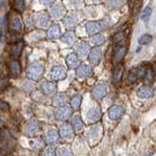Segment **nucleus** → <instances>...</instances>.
<instances>
[{
  "label": "nucleus",
  "instance_id": "nucleus-1",
  "mask_svg": "<svg viewBox=\"0 0 156 156\" xmlns=\"http://www.w3.org/2000/svg\"><path fill=\"white\" fill-rule=\"evenodd\" d=\"M150 71H151L150 66L146 64L133 67V68L130 69V71H129V73H128V77H127L128 83H135L136 80L148 77Z\"/></svg>",
  "mask_w": 156,
  "mask_h": 156
},
{
  "label": "nucleus",
  "instance_id": "nucleus-2",
  "mask_svg": "<svg viewBox=\"0 0 156 156\" xmlns=\"http://www.w3.org/2000/svg\"><path fill=\"white\" fill-rule=\"evenodd\" d=\"M44 73V65L41 62H34L27 70V77L34 81H38Z\"/></svg>",
  "mask_w": 156,
  "mask_h": 156
},
{
  "label": "nucleus",
  "instance_id": "nucleus-3",
  "mask_svg": "<svg viewBox=\"0 0 156 156\" xmlns=\"http://www.w3.org/2000/svg\"><path fill=\"white\" fill-rule=\"evenodd\" d=\"M67 76V70L63 66H54L51 69L48 77L53 81H61L64 80Z\"/></svg>",
  "mask_w": 156,
  "mask_h": 156
},
{
  "label": "nucleus",
  "instance_id": "nucleus-4",
  "mask_svg": "<svg viewBox=\"0 0 156 156\" xmlns=\"http://www.w3.org/2000/svg\"><path fill=\"white\" fill-rule=\"evenodd\" d=\"M41 127L35 120H32L30 121L25 128V133L29 136H37L41 133Z\"/></svg>",
  "mask_w": 156,
  "mask_h": 156
},
{
  "label": "nucleus",
  "instance_id": "nucleus-5",
  "mask_svg": "<svg viewBox=\"0 0 156 156\" xmlns=\"http://www.w3.org/2000/svg\"><path fill=\"white\" fill-rule=\"evenodd\" d=\"M107 92H108V88H107L106 84L104 83H99L92 88L91 95L94 99L100 100L107 94Z\"/></svg>",
  "mask_w": 156,
  "mask_h": 156
},
{
  "label": "nucleus",
  "instance_id": "nucleus-6",
  "mask_svg": "<svg viewBox=\"0 0 156 156\" xmlns=\"http://www.w3.org/2000/svg\"><path fill=\"white\" fill-rule=\"evenodd\" d=\"M59 136L66 140H71L74 136V129L69 124H63L59 128Z\"/></svg>",
  "mask_w": 156,
  "mask_h": 156
},
{
  "label": "nucleus",
  "instance_id": "nucleus-7",
  "mask_svg": "<svg viewBox=\"0 0 156 156\" xmlns=\"http://www.w3.org/2000/svg\"><path fill=\"white\" fill-rule=\"evenodd\" d=\"M49 22V15L46 12H38L35 16V23L39 28H46Z\"/></svg>",
  "mask_w": 156,
  "mask_h": 156
},
{
  "label": "nucleus",
  "instance_id": "nucleus-8",
  "mask_svg": "<svg viewBox=\"0 0 156 156\" xmlns=\"http://www.w3.org/2000/svg\"><path fill=\"white\" fill-rule=\"evenodd\" d=\"M72 116V109L68 106H64L59 108L55 113V117L57 120L60 121H66L67 119H69Z\"/></svg>",
  "mask_w": 156,
  "mask_h": 156
},
{
  "label": "nucleus",
  "instance_id": "nucleus-9",
  "mask_svg": "<svg viewBox=\"0 0 156 156\" xmlns=\"http://www.w3.org/2000/svg\"><path fill=\"white\" fill-rule=\"evenodd\" d=\"M65 13H66L65 7L61 2H56L51 8V16L54 19H60V18L64 17Z\"/></svg>",
  "mask_w": 156,
  "mask_h": 156
},
{
  "label": "nucleus",
  "instance_id": "nucleus-10",
  "mask_svg": "<svg viewBox=\"0 0 156 156\" xmlns=\"http://www.w3.org/2000/svg\"><path fill=\"white\" fill-rule=\"evenodd\" d=\"M124 108L120 105H113L112 107H110L108 111V116L111 120H118L123 116L124 114Z\"/></svg>",
  "mask_w": 156,
  "mask_h": 156
},
{
  "label": "nucleus",
  "instance_id": "nucleus-11",
  "mask_svg": "<svg viewBox=\"0 0 156 156\" xmlns=\"http://www.w3.org/2000/svg\"><path fill=\"white\" fill-rule=\"evenodd\" d=\"M41 90L44 95H50L56 90V83L51 81H45L41 84Z\"/></svg>",
  "mask_w": 156,
  "mask_h": 156
},
{
  "label": "nucleus",
  "instance_id": "nucleus-12",
  "mask_svg": "<svg viewBox=\"0 0 156 156\" xmlns=\"http://www.w3.org/2000/svg\"><path fill=\"white\" fill-rule=\"evenodd\" d=\"M23 49H24V42L20 41L11 44L10 48H9V53H10V55L13 58H18L21 55Z\"/></svg>",
  "mask_w": 156,
  "mask_h": 156
},
{
  "label": "nucleus",
  "instance_id": "nucleus-13",
  "mask_svg": "<svg viewBox=\"0 0 156 156\" xmlns=\"http://www.w3.org/2000/svg\"><path fill=\"white\" fill-rule=\"evenodd\" d=\"M101 54H102V52L99 47H93L90 51V54H88V60H90V64L91 65L98 64L101 59Z\"/></svg>",
  "mask_w": 156,
  "mask_h": 156
},
{
  "label": "nucleus",
  "instance_id": "nucleus-14",
  "mask_svg": "<svg viewBox=\"0 0 156 156\" xmlns=\"http://www.w3.org/2000/svg\"><path fill=\"white\" fill-rule=\"evenodd\" d=\"M90 74H91L90 67L88 65H86V64L80 65L77 68V71H76V75H77V77L81 80L88 78L90 76Z\"/></svg>",
  "mask_w": 156,
  "mask_h": 156
},
{
  "label": "nucleus",
  "instance_id": "nucleus-15",
  "mask_svg": "<svg viewBox=\"0 0 156 156\" xmlns=\"http://www.w3.org/2000/svg\"><path fill=\"white\" fill-rule=\"evenodd\" d=\"M59 133L55 130H49L44 133V140L48 144H56L59 140Z\"/></svg>",
  "mask_w": 156,
  "mask_h": 156
},
{
  "label": "nucleus",
  "instance_id": "nucleus-16",
  "mask_svg": "<svg viewBox=\"0 0 156 156\" xmlns=\"http://www.w3.org/2000/svg\"><path fill=\"white\" fill-rule=\"evenodd\" d=\"M63 23H64V26L66 27V29L69 30V32H72L78 25V19L75 16L68 15V16H65V18L63 19Z\"/></svg>",
  "mask_w": 156,
  "mask_h": 156
},
{
  "label": "nucleus",
  "instance_id": "nucleus-17",
  "mask_svg": "<svg viewBox=\"0 0 156 156\" xmlns=\"http://www.w3.org/2000/svg\"><path fill=\"white\" fill-rule=\"evenodd\" d=\"M101 117V110L99 107L93 106L87 111V119L91 122H96L98 121Z\"/></svg>",
  "mask_w": 156,
  "mask_h": 156
},
{
  "label": "nucleus",
  "instance_id": "nucleus-18",
  "mask_svg": "<svg viewBox=\"0 0 156 156\" xmlns=\"http://www.w3.org/2000/svg\"><path fill=\"white\" fill-rule=\"evenodd\" d=\"M100 29H101V27L98 22H88L86 25V30L87 34L92 35V37L98 34Z\"/></svg>",
  "mask_w": 156,
  "mask_h": 156
},
{
  "label": "nucleus",
  "instance_id": "nucleus-19",
  "mask_svg": "<svg viewBox=\"0 0 156 156\" xmlns=\"http://www.w3.org/2000/svg\"><path fill=\"white\" fill-rule=\"evenodd\" d=\"M8 68H9V71H10V73L13 76H16V77L17 76H20L22 73V66L20 64V62L17 60H12L9 62Z\"/></svg>",
  "mask_w": 156,
  "mask_h": 156
},
{
  "label": "nucleus",
  "instance_id": "nucleus-20",
  "mask_svg": "<svg viewBox=\"0 0 156 156\" xmlns=\"http://www.w3.org/2000/svg\"><path fill=\"white\" fill-rule=\"evenodd\" d=\"M61 34V29L59 25H52L47 30V37L49 39H55L58 38Z\"/></svg>",
  "mask_w": 156,
  "mask_h": 156
},
{
  "label": "nucleus",
  "instance_id": "nucleus-21",
  "mask_svg": "<svg viewBox=\"0 0 156 156\" xmlns=\"http://www.w3.org/2000/svg\"><path fill=\"white\" fill-rule=\"evenodd\" d=\"M72 125L73 129L76 133H80L83 129V122L80 115H74L72 118Z\"/></svg>",
  "mask_w": 156,
  "mask_h": 156
},
{
  "label": "nucleus",
  "instance_id": "nucleus-22",
  "mask_svg": "<svg viewBox=\"0 0 156 156\" xmlns=\"http://www.w3.org/2000/svg\"><path fill=\"white\" fill-rule=\"evenodd\" d=\"M137 96L140 98H149V97L153 96L154 91L151 90L149 87H141L136 92Z\"/></svg>",
  "mask_w": 156,
  "mask_h": 156
},
{
  "label": "nucleus",
  "instance_id": "nucleus-23",
  "mask_svg": "<svg viewBox=\"0 0 156 156\" xmlns=\"http://www.w3.org/2000/svg\"><path fill=\"white\" fill-rule=\"evenodd\" d=\"M66 63H67V66L71 69L79 67L80 61H79V58L77 56V54H75V53H70L66 58Z\"/></svg>",
  "mask_w": 156,
  "mask_h": 156
},
{
  "label": "nucleus",
  "instance_id": "nucleus-24",
  "mask_svg": "<svg viewBox=\"0 0 156 156\" xmlns=\"http://www.w3.org/2000/svg\"><path fill=\"white\" fill-rule=\"evenodd\" d=\"M127 53V47L126 46H123V45H120L116 48L115 50V53H114V60L116 62H121L125 55H126Z\"/></svg>",
  "mask_w": 156,
  "mask_h": 156
},
{
  "label": "nucleus",
  "instance_id": "nucleus-25",
  "mask_svg": "<svg viewBox=\"0 0 156 156\" xmlns=\"http://www.w3.org/2000/svg\"><path fill=\"white\" fill-rule=\"evenodd\" d=\"M90 45L87 43V42H81L79 43V45L77 47V49H76V52H77V54L79 56H86L87 54H90Z\"/></svg>",
  "mask_w": 156,
  "mask_h": 156
},
{
  "label": "nucleus",
  "instance_id": "nucleus-26",
  "mask_svg": "<svg viewBox=\"0 0 156 156\" xmlns=\"http://www.w3.org/2000/svg\"><path fill=\"white\" fill-rule=\"evenodd\" d=\"M10 28H11V30H13V32H15V33H20L22 30V29H23V24H22V21L18 16L13 18V20L11 21Z\"/></svg>",
  "mask_w": 156,
  "mask_h": 156
},
{
  "label": "nucleus",
  "instance_id": "nucleus-27",
  "mask_svg": "<svg viewBox=\"0 0 156 156\" xmlns=\"http://www.w3.org/2000/svg\"><path fill=\"white\" fill-rule=\"evenodd\" d=\"M61 41L65 42L66 44H69V45H71V44H73L75 41H76V35L73 32H66L65 34H62L61 37Z\"/></svg>",
  "mask_w": 156,
  "mask_h": 156
},
{
  "label": "nucleus",
  "instance_id": "nucleus-28",
  "mask_svg": "<svg viewBox=\"0 0 156 156\" xmlns=\"http://www.w3.org/2000/svg\"><path fill=\"white\" fill-rule=\"evenodd\" d=\"M67 101V95L65 93H58L53 98V105L54 106H61L64 105Z\"/></svg>",
  "mask_w": 156,
  "mask_h": 156
},
{
  "label": "nucleus",
  "instance_id": "nucleus-29",
  "mask_svg": "<svg viewBox=\"0 0 156 156\" xmlns=\"http://www.w3.org/2000/svg\"><path fill=\"white\" fill-rule=\"evenodd\" d=\"M124 67L123 65L119 64L116 66V68L114 69V74H113V78H114V82L115 83H119L121 81V79L123 77V72H124Z\"/></svg>",
  "mask_w": 156,
  "mask_h": 156
},
{
  "label": "nucleus",
  "instance_id": "nucleus-30",
  "mask_svg": "<svg viewBox=\"0 0 156 156\" xmlns=\"http://www.w3.org/2000/svg\"><path fill=\"white\" fill-rule=\"evenodd\" d=\"M13 8L14 10L19 12V13H23L26 9V2L23 1V0H15L13 1Z\"/></svg>",
  "mask_w": 156,
  "mask_h": 156
},
{
  "label": "nucleus",
  "instance_id": "nucleus-31",
  "mask_svg": "<svg viewBox=\"0 0 156 156\" xmlns=\"http://www.w3.org/2000/svg\"><path fill=\"white\" fill-rule=\"evenodd\" d=\"M82 95H76L74 96L72 99H71V107L73 108V110H79L80 107L82 104Z\"/></svg>",
  "mask_w": 156,
  "mask_h": 156
},
{
  "label": "nucleus",
  "instance_id": "nucleus-32",
  "mask_svg": "<svg viewBox=\"0 0 156 156\" xmlns=\"http://www.w3.org/2000/svg\"><path fill=\"white\" fill-rule=\"evenodd\" d=\"M91 41H92L93 44H95V45L99 46V45H102V44L105 42V38H104V37L101 34H97L93 35V37H91Z\"/></svg>",
  "mask_w": 156,
  "mask_h": 156
},
{
  "label": "nucleus",
  "instance_id": "nucleus-33",
  "mask_svg": "<svg viewBox=\"0 0 156 156\" xmlns=\"http://www.w3.org/2000/svg\"><path fill=\"white\" fill-rule=\"evenodd\" d=\"M100 131H101L100 127H98V126L92 127L90 129V133H88V137H90V140H95V139H97V137L99 136Z\"/></svg>",
  "mask_w": 156,
  "mask_h": 156
},
{
  "label": "nucleus",
  "instance_id": "nucleus-34",
  "mask_svg": "<svg viewBox=\"0 0 156 156\" xmlns=\"http://www.w3.org/2000/svg\"><path fill=\"white\" fill-rule=\"evenodd\" d=\"M151 41H152V37H151L150 34H142L141 37L137 39V42H139L140 45H144V44L149 43Z\"/></svg>",
  "mask_w": 156,
  "mask_h": 156
},
{
  "label": "nucleus",
  "instance_id": "nucleus-35",
  "mask_svg": "<svg viewBox=\"0 0 156 156\" xmlns=\"http://www.w3.org/2000/svg\"><path fill=\"white\" fill-rule=\"evenodd\" d=\"M151 13H152V9H151L149 6H147L144 11H142V13H141V16H140V18L144 21H148V19L150 18V16H151Z\"/></svg>",
  "mask_w": 156,
  "mask_h": 156
},
{
  "label": "nucleus",
  "instance_id": "nucleus-36",
  "mask_svg": "<svg viewBox=\"0 0 156 156\" xmlns=\"http://www.w3.org/2000/svg\"><path fill=\"white\" fill-rule=\"evenodd\" d=\"M56 156H71V151L68 147L62 146V147L58 148Z\"/></svg>",
  "mask_w": 156,
  "mask_h": 156
},
{
  "label": "nucleus",
  "instance_id": "nucleus-37",
  "mask_svg": "<svg viewBox=\"0 0 156 156\" xmlns=\"http://www.w3.org/2000/svg\"><path fill=\"white\" fill-rule=\"evenodd\" d=\"M41 156H56V153H55V151L53 150V148L46 147V148L43 149Z\"/></svg>",
  "mask_w": 156,
  "mask_h": 156
},
{
  "label": "nucleus",
  "instance_id": "nucleus-38",
  "mask_svg": "<svg viewBox=\"0 0 156 156\" xmlns=\"http://www.w3.org/2000/svg\"><path fill=\"white\" fill-rule=\"evenodd\" d=\"M9 83L8 78H0V90H5L9 86Z\"/></svg>",
  "mask_w": 156,
  "mask_h": 156
},
{
  "label": "nucleus",
  "instance_id": "nucleus-39",
  "mask_svg": "<svg viewBox=\"0 0 156 156\" xmlns=\"http://www.w3.org/2000/svg\"><path fill=\"white\" fill-rule=\"evenodd\" d=\"M10 109V105L6 101L0 99V111H7Z\"/></svg>",
  "mask_w": 156,
  "mask_h": 156
},
{
  "label": "nucleus",
  "instance_id": "nucleus-40",
  "mask_svg": "<svg viewBox=\"0 0 156 156\" xmlns=\"http://www.w3.org/2000/svg\"><path fill=\"white\" fill-rule=\"evenodd\" d=\"M123 39H124V34H123V33H118V34H116L115 37H114V42L116 44H119L120 42L123 41Z\"/></svg>",
  "mask_w": 156,
  "mask_h": 156
},
{
  "label": "nucleus",
  "instance_id": "nucleus-41",
  "mask_svg": "<svg viewBox=\"0 0 156 156\" xmlns=\"http://www.w3.org/2000/svg\"><path fill=\"white\" fill-rule=\"evenodd\" d=\"M109 4H112V7H114L115 6V8H118L120 5H122V4H124V2L123 1H111V2H109Z\"/></svg>",
  "mask_w": 156,
  "mask_h": 156
},
{
  "label": "nucleus",
  "instance_id": "nucleus-42",
  "mask_svg": "<svg viewBox=\"0 0 156 156\" xmlns=\"http://www.w3.org/2000/svg\"><path fill=\"white\" fill-rule=\"evenodd\" d=\"M2 125H3V121H2V119H1V118H0V127H1V126H2Z\"/></svg>",
  "mask_w": 156,
  "mask_h": 156
},
{
  "label": "nucleus",
  "instance_id": "nucleus-43",
  "mask_svg": "<svg viewBox=\"0 0 156 156\" xmlns=\"http://www.w3.org/2000/svg\"><path fill=\"white\" fill-rule=\"evenodd\" d=\"M3 4H5V1H0V5H3Z\"/></svg>",
  "mask_w": 156,
  "mask_h": 156
}]
</instances>
